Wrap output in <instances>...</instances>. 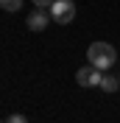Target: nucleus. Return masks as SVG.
<instances>
[{"label":"nucleus","instance_id":"f257e3e1","mask_svg":"<svg viewBox=\"0 0 120 123\" xmlns=\"http://www.w3.org/2000/svg\"><path fill=\"white\" fill-rule=\"evenodd\" d=\"M87 59L90 64H95L98 70H109L114 67V62H117V50H114L109 42H92L87 48Z\"/></svg>","mask_w":120,"mask_h":123},{"label":"nucleus","instance_id":"f03ea898","mask_svg":"<svg viewBox=\"0 0 120 123\" xmlns=\"http://www.w3.org/2000/svg\"><path fill=\"white\" fill-rule=\"evenodd\" d=\"M50 17H53V23H59V25H67L75 20V3L73 0H56L50 6Z\"/></svg>","mask_w":120,"mask_h":123},{"label":"nucleus","instance_id":"7ed1b4c3","mask_svg":"<svg viewBox=\"0 0 120 123\" xmlns=\"http://www.w3.org/2000/svg\"><path fill=\"white\" fill-rule=\"evenodd\" d=\"M101 78H103V70H98L95 64H87L75 73V81L81 87H101Z\"/></svg>","mask_w":120,"mask_h":123},{"label":"nucleus","instance_id":"20e7f679","mask_svg":"<svg viewBox=\"0 0 120 123\" xmlns=\"http://www.w3.org/2000/svg\"><path fill=\"white\" fill-rule=\"evenodd\" d=\"M50 20H53V17L48 14V11H42V8H34V11L25 17V25H28L31 31H45Z\"/></svg>","mask_w":120,"mask_h":123},{"label":"nucleus","instance_id":"39448f33","mask_svg":"<svg viewBox=\"0 0 120 123\" xmlns=\"http://www.w3.org/2000/svg\"><path fill=\"white\" fill-rule=\"evenodd\" d=\"M101 90H103L106 95H109V92H117V90H120V78H114V76L106 73V76L101 78Z\"/></svg>","mask_w":120,"mask_h":123},{"label":"nucleus","instance_id":"423d86ee","mask_svg":"<svg viewBox=\"0 0 120 123\" xmlns=\"http://www.w3.org/2000/svg\"><path fill=\"white\" fill-rule=\"evenodd\" d=\"M0 6L6 8V11H20V6H23V0H0Z\"/></svg>","mask_w":120,"mask_h":123},{"label":"nucleus","instance_id":"0eeeda50","mask_svg":"<svg viewBox=\"0 0 120 123\" xmlns=\"http://www.w3.org/2000/svg\"><path fill=\"white\" fill-rule=\"evenodd\" d=\"M56 3V0H34V6L36 8H42V11H50V6Z\"/></svg>","mask_w":120,"mask_h":123},{"label":"nucleus","instance_id":"6e6552de","mask_svg":"<svg viewBox=\"0 0 120 123\" xmlns=\"http://www.w3.org/2000/svg\"><path fill=\"white\" fill-rule=\"evenodd\" d=\"M3 123H28V117H25V115H8Z\"/></svg>","mask_w":120,"mask_h":123},{"label":"nucleus","instance_id":"1a4fd4ad","mask_svg":"<svg viewBox=\"0 0 120 123\" xmlns=\"http://www.w3.org/2000/svg\"><path fill=\"white\" fill-rule=\"evenodd\" d=\"M117 78H120V76H117Z\"/></svg>","mask_w":120,"mask_h":123}]
</instances>
